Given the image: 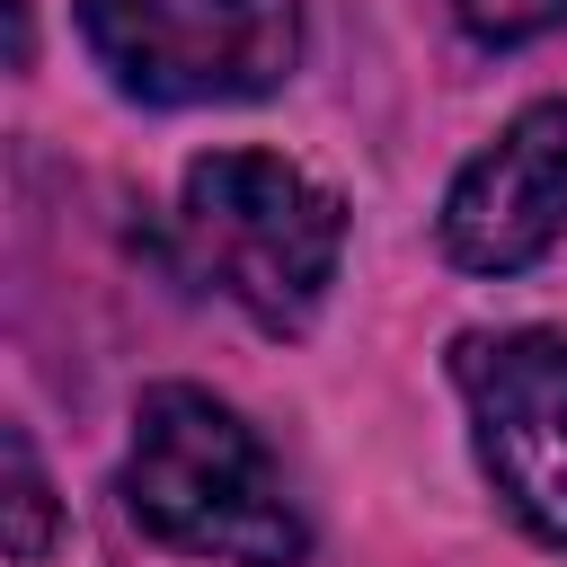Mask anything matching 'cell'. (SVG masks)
I'll use <instances>...</instances> for the list:
<instances>
[{
    "instance_id": "7a4b0ae2",
    "label": "cell",
    "mask_w": 567,
    "mask_h": 567,
    "mask_svg": "<svg viewBox=\"0 0 567 567\" xmlns=\"http://www.w3.org/2000/svg\"><path fill=\"white\" fill-rule=\"evenodd\" d=\"M168 239L177 266L266 337H301L346 266V204L284 151H204L177 177Z\"/></svg>"
},
{
    "instance_id": "5b68a950",
    "label": "cell",
    "mask_w": 567,
    "mask_h": 567,
    "mask_svg": "<svg viewBox=\"0 0 567 567\" xmlns=\"http://www.w3.org/2000/svg\"><path fill=\"white\" fill-rule=\"evenodd\" d=\"M443 257L461 275H523L567 239V97H532L443 186Z\"/></svg>"
},
{
    "instance_id": "277c9868",
    "label": "cell",
    "mask_w": 567,
    "mask_h": 567,
    "mask_svg": "<svg viewBox=\"0 0 567 567\" xmlns=\"http://www.w3.org/2000/svg\"><path fill=\"white\" fill-rule=\"evenodd\" d=\"M452 390L470 408V443L496 505L532 540L567 549V337L478 328L452 346Z\"/></svg>"
},
{
    "instance_id": "6da1fadb",
    "label": "cell",
    "mask_w": 567,
    "mask_h": 567,
    "mask_svg": "<svg viewBox=\"0 0 567 567\" xmlns=\"http://www.w3.org/2000/svg\"><path fill=\"white\" fill-rule=\"evenodd\" d=\"M115 496L177 558H221V567H301L310 558V523L284 487V461L230 399H213L195 381L142 390Z\"/></svg>"
},
{
    "instance_id": "52a82bcc",
    "label": "cell",
    "mask_w": 567,
    "mask_h": 567,
    "mask_svg": "<svg viewBox=\"0 0 567 567\" xmlns=\"http://www.w3.org/2000/svg\"><path fill=\"white\" fill-rule=\"evenodd\" d=\"M452 18L478 35V44H532V35H549L558 18H567V0H452Z\"/></svg>"
},
{
    "instance_id": "3957f363",
    "label": "cell",
    "mask_w": 567,
    "mask_h": 567,
    "mask_svg": "<svg viewBox=\"0 0 567 567\" xmlns=\"http://www.w3.org/2000/svg\"><path fill=\"white\" fill-rule=\"evenodd\" d=\"M71 18L133 106H248L301 62V0H71Z\"/></svg>"
},
{
    "instance_id": "8992f818",
    "label": "cell",
    "mask_w": 567,
    "mask_h": 567,
    "mask_svg": "<svg viewBox=\"0 0 567 567\" xmlns=\"http://www.w3.org/2000/svg\"><path fill=\"white\" fill-rule=\"evenodd\" d=\"M44 549H53V478L35 461V434L9 425V558L35 567Z\"/></svg>"
}]
</instances>
